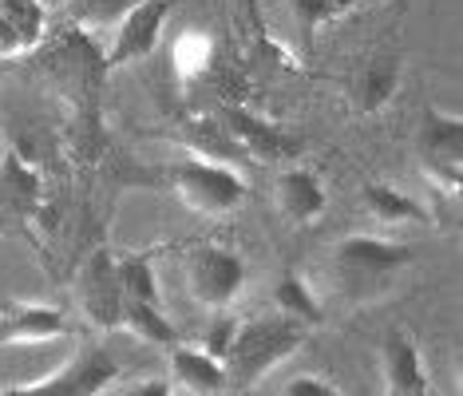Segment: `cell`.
I'll use <instances>...</instances> for the list:
<instances>
[{"label": "cell", "mask_w": 463, "mask_h": 396, "mask_svg": "<svg viewBox=\"0 0 463 396\" xmlns=\"http://www.w3.org/2000/svg\"><path fill=\"white\" fill-rule=\"evenodd\" d=\"M305 325H293L286 317H254V321H238V333L230 341L222 369L226 384L238 389H254L258 381H266L281 361H289L293 353L305 345Z\"/></svg>", "instance_id": "obj_1"}, {"label": "cell", "mask_w": 463, "mask_h": 396, "mask_svg": "<svg viewBox=\"0 0 463 396\" xmlns=\"http://www.w3.org/2000/svg\"><path fill=\"white\" fill-rule=\"evenodd\" d=\"M412 246L388 242L373 234H349L333 246V278L353 301H368L381 289H388L400 269L412 262Z\"/></svg>", "instance_id": "obj_2"}, {"label": "cell", "mask_w": 463, "mask_h": 396, "mask_svg": "<svg viewBox=\"0 0 463 396\" xmlns=\"http://www.w3.org/2000/svg\"><path fill=\"white\" fill-rule=\"evenodd\" d=\"M416 163L428 183L448 198L463 191V119L439 108H424L416 123Z\"/></svg>", "instance_id": "obj_3"}, {"label": "cell", "mask_w": 463, "mask_h": 396, "mask_svg": "<svg viewBox=\"0 0 463 396\" xmlns=\"http://www.w3.org/2000/svg\"><path fill=\"white\" fill-rule=\"evenodd\" d=\"M171 183H175V194L194 214H206V218L234 214L250 194V183L241 179L234 166L210 163V159H183L171 171Z\"/></svg>", "instance_id": "obj_4"}, {"label": "cell", "mask_w": 463, "mask_h": 396, "mask_svg": "<svg viewBox=\"0 0 463 396\" xmlns=\"http://www.w3.org/2000/svg\"><path fill=\"white\" fill-rule=\"evenodd\" d=\"M183 286L194 306L222 314L246 286V258L230 246H198L183 258Z\"/></svg>", "instance_id": "obj_5"}, {"label": "cell", "mask_w": 463, "mask_h": 396, "mask_svg": "<svg viewBox=\"0 0 463 396\" xmlns=\"http://www.w3.org/2000/svg\"><path fill=\"white\" fill-rule=\"evenodd\" d=\"M123 364L108 345H83L64 369L48 372L33 384H13L0 389V396H99L103 389H111L119 381Z\"/></svg>", "instance_id": "obj_6"}, {"label": "cell", "mask_w": 463, "mask_h": 396, "mask_svg": "<svg viewBox=\"0 0 463 396\" xmlns=\"http://www.w3.org/2000/svg\"><path fill=\"white\" fill-rule=\"evenodd\" d=\"M218 119H222V131L230 135V139L258 163L286 166L301 155L298 135L286 131L273 119H261L258 111H246V108H238V103H222V108H218Z\"/></svg>", "instance_id": "obj_7"}, {"label": "cell", "mask_w": 463, "mask_h": 396, "mask_svg": "<svg viewBox=\"0 0 463 396\" xmlns=\"http://www.w3.org/2000/svg\"><path fill=\"white\" fill-rule=\"evenodd\" d=\"M76 306L96 329H119L123 321V286L108 250H91L76 274Z\"/></svg>", "instance_id": "obj_8"}, {"label": "cell", "mask_w": 463, "mask_h": 396, "mask_svg": "<svg viewBox=\"0 0 463 396\" xmlns=\"http://www.w3.org/2000/svg\"><path fill=\"white\" fill-rule=\"evenodd\" d=\"M166 20H171V5H166V0H139V5L111 28V48H108L103 68L115 71V68H128V64L146 60L155 48H159V40L166 33Z\"/></svg>", "instance_id": "obj_9"}, {"label": "cell", "mask_w": 463, "mask_h": 396, "mask_svg": "<svg viewBox=\"0 0 463 396\" xmlns=\"http://www.w3.org/2000/svg\"><path fill=\"white\" fill-rule=\"evenodd\" d=\"M71 333H76V325L56 306L0 301V345H44V341H60Z\"/></svg>", "instance_id": "obj_10"}, {"label": "cell", "mask_w": 463, "mask_h": 396, "mask_svg": "<svg viewBox=\"0 0 463 396\" xmlns=\"http://www.w3.org/2000/svg\"><path fill=\"white\" fill-rule=\"evenodd\" d=\"M273 206L286 218L289 226H309L317 222L329 206V194H325V183L305 166H286L273 179Z\"/></svg>", "instance_id": "obj_11"}, {"label": "cell", "mask_w": 463, "mask_h": 396, "mask_svg": "<svg viewBox=\"0 0 463 396\" xmlns=\"http://www.w3.org/2000/svg\"><path fill=\"white\" fill-rule=\"evenodd\" d=\"M400 71H404V64H400L396 52H373V56L356 68L353 103L361 116H376L381 108L392 103V96L400 91Z\"/></svg>", "instance_id": "obj_12"}, {"label": "cell", "mask_w": 463, "mask_h": 396, "mask_svg": "<svg viewBox=\"0 0 463 396\" xmlns=\"http://www.w3.org/2000/svg\"><path fill=\"white\" fill-rule=\"evenodd\" d=\"M166 364H171V384H178V389L191 392V396H214V392L226 389L222 361L210 357V353L198 349V345L178 341V345L166 349Z\"/></svg>", "instance_id": "obj_13"}, {"label": "cell", "mask_w": 463, "mask_h": 396, "mask_svg": "<svg viewBox=\"0 0 463 396\" xmlns=\"http://www.w3.org/2000/svg\"><path fill=\"white\" fill-rule=\"evenodd\" d=\"M381 372H384V392L428 389V372H424L420 345L400 329L384 333V341H381Z\"/></svg>", "instance_id": "obj_14"}, {"label": "cell", "mask_w": 463, "mask_h": 396, "mask_svg": "<svg viewBox=\"0 0 463 396\" xmlns=\"http://www.w3.org/2000/svg\"><path fill=\"white\" fill-rule=\"evenodd\" d=\"M48 28V13L40 0H0V56L33 48Z\"/></svg>", "instance_id": "obj_15"}, {"label": "cell", "mask_w": 463, "mask_h": 396, "mask_svg": "<svg viewBox=\"0 0 463 396\" xmlns=\"http://www.w3.org/2000/svg\"><path fill=\"white\" fill-rule=\"evenodd\" d=\"M364 211L381 226H431V211L420 198L404 194L392 183H368L364 186Z\"/></svg>", "instance_id": "obj_16"}, {"label": "cell", "mask_w": 463, "mask_h": 396, "mask_svg": "<svg viewBox=\"0 0 463 396\" xmlns=\"http://www.w3.org/2000/svg\"><path fill=\"white\" fill-rule=\"evenodd\" d=\"M269 297H273V309H278V317L293 321V325L313 329V325H321V321H325V309H321L317 294H313L309 281H305L298 269H281V274L273 278Z\"/></svg>", "instance_id": "obj_17"}, {"label": "cell", "mask_w": 463, "mask_h": 396, "mask_svg": "<svg viewBox=\"0 0 463 396\" xmlns=\"http://www.w3.org/2000/svg\"><path fill=\"white\" fill-rule=\"evenodd\" d=\"M119 329L135 333L139 341L155 349H171L178 345V325H171V317L163 314L159 301H135V297H123V321Z\"/></svg>", "instance_id": "obj_18"}, {"label": "cell", "mask_w": 463, "mask_h": 396, "mask_svg": "<svg viewBox=\"0 0 463 396\" xmlns=\"http://www.w3.org/2000/svg\"><path fill=\"white\" fill-rule=\"evenodd\" d=\"M139 0H64V13L76 20L80 28H91V33H108Z\"/></svg>", "instance_id": "obj_19"}, {"label": "cell", "mask_w": 463, "mask_h": 396, "mask_svg": "<svg viewBox=\"0 0 463 396\" xmlns=\"http://www.w3.org/2000/svg\"><path fill=\"white\" fill-rule=\"evenodd\" d=\"M210 60H214V44H210V36L203 33H183L175 44V68L183 80H198L203 71L210 68Z\"/></svg>", "instance_id": "obj_20"}, {"label": "cell", "mask_w": 463, "mask_h": 396, "mask_svg": "<svg viewBox=\"0 0 463 396\" xmlns=\"http://www.w3.org/2000/svg\"><path fill=\"white\" fill-rule=\"evenodd\" d=\"M119 269V286H123V297H135V301H159V278L146 258H123L115 262Z\"/></svg>", "instance_id": "obj_21"}, {"label": "cell", "mask_w": 463, "mask_h": 396, "mask_svg": "<svg viewBox=\"0 0 463 396\" xmlns=\"http://www.w3.org/2000/svg\"><path fill=\"white\" fill-rule=\"evenodd\" d=\"M289 5H293V16H298L305 36H313L321 24H329V20H336L349 8L345 0H289Z\"/></svg>", "instance_id": "obj_22"}, {"label": "cell", "mask_w": 463, "mask_h": 396, "mask_svg": "<svg viewBox=\"0 0 463 396\" xmlns=\"http://www.w3.org/2000/svg\"><path fill=\"white\" fill-rule=\"evenodd\" d=\"M234 333H238V321H234V317H214V321L206 325L203 337H198V349H206L210 357L222 361L226 349H230V341H234Z\"/></svg>", "instance_id": "obj_23"}, {"label": "cell", "mask_w": 463, "mask_h": 396, "mask_svg": "<svg viewBox=\"0 0 463 396\" xmlns=\"http://www.w3.org/2000/svg\"><path fill=\"white\" fill-rule=\"evenodd\" d=\"M278 396H341V389L329 377H317V372H298L278 389Z\"/></svg>", "instance_id": "obj_24"}, {"label": "cell", "mask_w": 463, "mask_h": 396, "mask_svg": "<svg viewBox=\"0 0 463 396\" xmlns=\"http://www.w3.org/2000/svg\"><path fill=\"white\" fill-rule=\"evenodd\" d=\"M115 396H175V384H171V381L151 377V381H135V384H128V389H119Z\"/></svg>", "instance_id": "obj_25"}, {"label": "cell", "mask_w": 463, "mask_h": 396, "mask_svg": "<svg viewBox=\"0 0 463 396\" xmlns=\"http://www.w3.org/2000/svg\"><path fill=\"white\" fill-rule=\"evenodd\" d=\"M384 396H436V392H431V384H428V389H412V392H384Z\"/></svg>", "instance_id": "obj_26"}, {"label": "cell", "mask_w": 463, "mask_h": 396, "mask_svg": "<svg viewBox=\"0 0 463 396\" xmlns=\"http://www.w3.org/2000/svg\"><path fill=\"white\" fill-rule=\"evenodd\" d=\"M392 5H400V8H404V5H408V0H392Z\"/></svg>", "instance_id": "obj_27"}, {"label": "cell", "mask_w": 463, "mask_h": 396, "mask_svg": "<svg viewBox=\"0 0 463 396\" xmlns=\"http://www.w3.org/2000/svg\"><path fill=\"white\" fill-rule=\"evenodd\" d=\"M345 5H349V8H353V5H356V0H345Z\"/></svg>", "instance_id": "obj_28"}]
</instances>
